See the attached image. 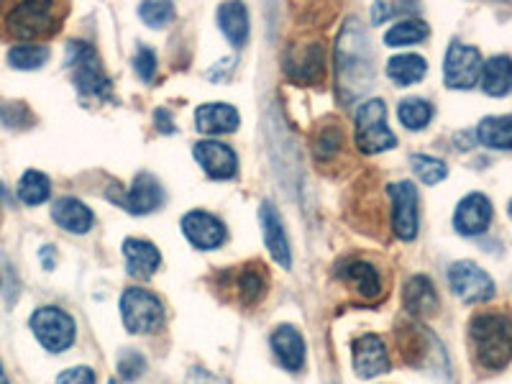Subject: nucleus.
I'll use <instances>...</instances> for the list:
<instances>
[{
	"label": "nucleus",
	"mask_w": 512,
	"mask_h": 384,
	"mask_svg": "<svg viewBox=\"0 0 512 384\" xmlns=\"http://www.w3.org/2000/svg\"><path fill=\"white\" fill-rule=\"evenodd\" d=\"M336 64H338V90L344 100L359 98L372 88L374 77V57L372 44H369L367 31L361 29L356 18H349L346 26L338 34L336 44Z\"/></svg>",
	"instance_id": "f257e3e1"
},
{
	"label": "nucleus",
	"mask_w": 512,
	"mask_h": 384,
	"mask_svg": "<svg viewBox=\"0 0 512 384\" xmlns=\"http://www.w3.org/2000/svg\"><path fill=\"white\" fill-rule=\"evenodd\" d=\"M469 341L479 367L497 372L512 359V313H479L469 323Z\"/></svg>",
	"instance_id": "f03ea898"
},
{
	"label": "nucleus",
	"mask_w": 512,
	"mask_h": 384,
	"mask_svg": "<svg viewBox=\"0 0 512 384\" xmlns=\"http://www.w3.org/2000/svg\"><path fill=\"white\" fill-rule=\"evenodd\" d=\"M67 8L57 6V3H13V6L0 8V29L3 36L21 44H29L36 39H47V36L57 34L62 26V18Z\"/></svg>",
	"instance_id": "7ed1b4c3"
},
{
	"label": "nucleus",
	"mask_w": 512,
	"mask_h": 384,
	"mask_svg": "<svg viewBox=\"0 0 512 384\" xmlns=\"http://www.w3.org/2000/svg\"><path fill=\"white\" fill-rule=\"evenodd\" d=\"M67 67L72 72V82L82 95L95 100H111V80L105 75L98 52L85 41H70L67 44Z\"/></svg>",
	"instance_id": "20e7f679"
},
{
	"label": "nucleus",
	"mask_w": 512,
	"mask_h": 384,
	"mask_svg": "<svg viewBox=\"0 0 512 384\" xmlns=\"http://www.w3.org/2000/svg\"><path fill=\"white\" fill-rule=\"evenodd\" d=\"M397 144L395 134L387 126V105L382 100H367L356 111V146L361 154L387 152Z\"/></svg>",
	"instance_id": "39448f33"
},
{
	"label": "nucleus",
	"mask_w": 512,
	"mask_h": 384,
	"mask_svg": "<svg viewBox=\"0 0 512 384\" xmlns=\"http://www.w3.org/2000/svg\"><path fill=\"white\" fill-rule=\"evenodd\" d=\"M123 326L131 333H157L164 326V305L144 287H128L121 297Z\"/></svg>",
	"instance_id": "423d86ee"
},
{
	"label": "nucleus",
	"mask_w": 512,
	"mask_h": 384,
	"mask_svg": "<svg viewBox=\"0 0 512 384\" xmlns=\"http://www.w3.org/2000/svg\"><path fill=\"white\" fill-rule=\"evenodd\" d=\"M29 326L34 331V336L39 338V344L47 351H52V354H62V351H67L75 344V318L70 313H64L62 308L47 305V308L34 310Z\"/></svg>",
	"instance_id": "0eeeda50"
},
{
	"label": "nucleus",
	"mask_w": 512,
	"mask_h": 384,
	"mask_svg": "<svg viewBox=\"0 0 512 384\" xmlns=\"http://www.w3.org/2000/svg\"><path fill=\"white\" fill-rule=\"evenodd\" d=\"M482 54L479 49L466 47L454 41L446 52V62H443V77L451 90H469L474 88L482 77Z\"/></svg>",
	"instance_id": "6e6552de"
},
{
	"label": "nucleus",
	"mask_w": 512,
	"mask_h": 384,
	"mask_svg": "<svg viewBox=\"0 0 512 384\" xmlns=\"http://www.w3.org/2000/svg\"><path fill=\"white\" fill-rule=\"evenodd\" d=\"M451 290L464 303H487L495 297V282L474 262H456L448 269Z\"/></svg>",
	"instance_id": "1a4fd4ad"
},
{
	"label": "nucleus",
	"mask_w": 512,
	"mask_h": 384,
	"mask_svg": "<svg viewBox=\"0 0 512 384\" xmlns=\"http://www.w3.org/2000/svg\"><path fill=\"white\" fill-rule=\"evenodd\" d=\"M392 200V228L402 241H413L418 236V190L413 182H395L390 185Z\"/></svg>",
	"instance_id": "9d476101"
},
{
	"label": "nucleus",
	"mask_w": 512,
	"mask_h": 384,
	"mask_svg": "<svg viewBox=\"0 0 512 384\" xmlns=\"http://www.w3.org/2000/svg\"><path fill=\"white\" fill-rule=\"evenodd\" d=\"M285 70L297 82H308V85L323 82V75H326V49H323V41H308V44L292 47L287 52Z\"/></svg>",
	"instance_id": "9b49d317"
},
{
	"label": "nucleus",
	"mask_w": 512,
	"mask_h": 384,
	"mask_svg": "<svg viewBox=\"0 0 512 384\" xmlns=\"http://www.w3.org/2000/svg\"><path fill=\"white\" fill-rule=\"evenodd\" d=\"M111 200L126 208L128 213H134V216H146V213L162 208L164 190L157 177L139 175L134 185L128 187V192H111Z\"/></svg>",
	"instance_id": "f8f14e48"
},
{
	"label": "nucleus",
	"mask_w": 512,
	"mask_h": 384,
	"mask_svg": "<svg viewBox=\"0 0 512 384\" xmlns=\"http://www.w3.org/2000/svg\"><path fill=\"white\" fill-rule=\"evenodd\" d=\"M192 154L205 169V175L213 180H231L239 172V157L231 146L221 144V141H198L192 146Z\"/></svg>",
	"instance_id": "ddd939ff"
},
{
	"label": "nucleus",
	"mask_w": 512,
	"mask_h": 384,
	"mask_svg": "<svg viewBox=\"0 0 512 384\" xmlns=\"http://www.w3.org/2000/svg\"><path fill=\"white\" fill-rule=\"evenodd\" d=\"M392 367L390 351L374 333H364L354 341V369L361 379H372L387 374Z\"/></svg>",
	"instance_id": "4468645a"
},
{
	"label": "nucleus",
	"mask_w": 512,
	"mask_h": 384,
	"mask_svg": "<svg viewBox=\"0 0 512 384\" xmlns=\"http://www.w3.org/2000/svg\"><path fill=\"white\" fill-rule=\"evenodd\" d=\"M182 233L200 251H213L226 241V226H223V221H218L216 216H210L205 210H190L182 218Z\"/></svg>",
	"instance_id": "2eb2a0df"
},
{
	"label": "nucleus",
	"mask_w": 512,
	"mask_h": 384,
	"mask_svg": "<svg viewBox=\"0 0 512 384\" xmlns=\"http://www.w3.org/2000/svg\"><path fill=\"white\" fill-rule=\"evenodd\" d=\"M489 223H492V203H489V198H484L482 192L466 195L454 213L456 231L464 233V236H479V233L487 231Z\"/></svg>",
	"instance_id": "dca6fc26"
},
{
	"label": "nucleus",
	"mask_w": 512,
	"mask_h": 384,
	"mask_svg": "<svg viewBox=\"0 0 512 384\" xmlns=\"http://www.w3.org/2000/svg\"><path fill=\"white\" fill-rule=\"evenodd\" d=\"M338 277L341 282L351 287L356 295H361L364 300H377L382 295V280H379V272L374 264L364 262V259H351L338 267Z\"/></svg>",
	"instance_id": "f3484780"
},
{
	"label": "nucleus",
	"mask_w": 512,
	"mask_h": 384,
	"mask_svg": "<svg viewBox=\"0 0 512 384\" xmlns=\"http://www.w3.org/2000/svg\"><path fill=\"white\" fill-rule=\"evenodd\" d=\"M272 351L287 372H300L305 367V338L295 326L274 328Z\"/></svg>",
	"instance_id": "a211bd4d"
},
{
	"label": "nucleus",
	"mask_w": 512,
	"mask_h": 384,
	"mask_svg": "<svg viewBox=\"0 0 512 384\" xmlns=\"http://www.w3.org/2000/svg\"><path fill=\"white\" fill-rule=\"evenodd\" d=\"M259 223H262L264 244H267L269 254L274 256V262L280 264V267L290 269L292 264L290 244H287L285 228H282V221L280 216H277V210H274L272 203H262V208H259Z\"/></svg>",
	"instance_id": "6ab92c4d"
},
{
	"label": "nucleus",
	"mask_w": 512,
	"mask_h": 384,
	"mask_svg": "<svg viewBox=\"0 0 512 384\" xmlns=\"http://www.w3.org/2000/svg\"><path fill=\"white\" fill-rule=\"evenodd\" d=\"M241 123L239 111L228 103H205L195 111V128L208 136L231 134Z\"/></svg>",
	"instance_id": "aec40b11"
},
{
	"label": "nucleus",
	"mask_w": 512,
	"mask_h": 384,
	"mask_svg": "<svg viewBox=\"0 0 512 384\" xmlns=\"http://www.w3.org/2000/svg\"><path fill=\"white\" fill-rule=\"evenodd\" d=\"M123 256H126L128 274L136 280H149L162 264V254H159L157 246L144 239L123 241Z\"/></svg>",
	"instance_id": "412c9836"
},
{
	"label": "nucleus",
	"mask_w": 512,
	"mask_h": 384,
	"mask_svg": "<svg viewBox=\"0 0 512 384\" xmlns=\"http://www.w3.org/2000/svg\"><path fill=\"white\" fill-rule=\"evenodd\" d=\"M52 218L59 228L70 233H88L95 223L93 210L77 198H59L52 205Z\"/></svg>",
	"instance_id": "4be33fe9"
},
{
	"label": "nucleus",
	"mask_w": 512,
	"mask_h": 384,
	"mask_svg": "<svg viewBox=\"0 0 512 384\" xmlns=\"http://www.w3.org/2000/svg\"><path fill=\"white\" fill-rule=\"evenodd\" d=\"M402 305L408 310L410 315H418V318H428L438 310V295H436V287L428 277L418 274L413 280L405 285L402 290Z\"/></svg>",
	"instance_id": "5701e85b"
},
{
	"label": "nucleus",
	"mask_w": 512,
	"mask_h": 384,
	"mask_svg": "<svg viewBox=\"0 0 512 384\" xmlns=\"http://www.w3.org/2000/svg\"><path fill=\"white\" fill-rule=\"evenodd\" d=\"M233 287H236V295H239V300L244 305L262 303L264 295H267V287H269L267 267H264L262 262L246 264V267L236 274V282H233Z\"/></svg>",
	"instance_id": "b1692460"
},
{
	"label": "nucleus",
	"mask_w": 512,
	"mask_h": 384,
	"mask_svg": "<svg viewBox=\"0 0 512 384\" xmlns=\"http://www.w3.org/2000/svg\"><path fill=\"white\" fill-rule=\"evenodd\" d=\"M482 90L492 98H502L512 90V59L500 54V57H492L489 62H484L482 67Z\"/></svg>",
	"instance_id": "393cba45"
},
{
	"label": "nucleus",
	"mask_w": 512,
	"mask_h": 384,
	"mask_svg": "<svg viewBox=\"0 0 512 384\" xmlns=\"http://www.w3.org/2000/svg\"><path fill=\"white\" fill-rule=\"evenodd\" d=\"M218 26L233 47H244L249 39V11L241 3H223L218 8Z\"/></svg>",
	"instance_id": "a878e982"
},
{
	"label": "nucleus",
	"mask_w": 512,
	"mask_h": 384,
	"mask_svg": "<svg viewBox=\"0 0 512 384\" xmlns=\"http://www.w3.org/2000/svg\"><path fill=\"white\" fill-rule=\"evenodd\" d=\"M428 72V62L418 54H397L387 62V77L392 82H397L400 88H408V85H415L420 82Z\"/></svg>",
	"instance_id": "bb28decb"
},
{
	"label": "nucleus",
	"mask_w": 512,
	"mask_h": 384,
	"mask_svg": "<svg viewBox=\"0 0 512 384\" xmlns=\"http://www.w3.org/2000/svg\"><path fill=\"white\" fill-rule=\"evenodd\" d=\"M477 139L489 149H500V152L512 149V116L484 118L477 126Z\"/></svg>",
	"instance_id": "cd10ccee"
},
{
	"label": "nucleus",
	"mask_w": 512,
	"mask_h": 384,
	"mask_svg": "<svg viewBox=\"0 0 512 384\" xmlns=\"http://www.w3.org/2000/svg\"><path fill=\"white\" fill-rule=\"evenodd\" d=\"M431 29L418 21V18H405L400 24L392 26L387 34H384V44L387 47H413V44H420L423 39H428Z\"/></svg>",
	"instance_id": "c85d7f7f"
},
{
	"label": "nucleus",
	"mask_w": 512,
	"mask_h": 384,
	"mask_svg": "<svg viewBox=\"0 0 512 384\" xmlns=\"http://www.w3.org/2000/svg\"><path fill=\"white\" fill-rule=\"evenodd\" d=\"M16 192L21 203L41 205L44 200H49V195H52V182H49L47 175H41L36 169H29V172L21 177V182H18Z\"/></svg>",
	"instance_id": "c756f323"
},
{
	"label": "nucleus",
	"mask_w": 512,
	"mask_h": 384,
	"mask_svg": "<svg viewBox=\"0 0 512 384\" xmlns=\"http://www.w3.org/2000/svg\"><path fill=\"white\" fill-rule=\"evenodd\" d=\"M397 116H400V123L410 131H420L431 123L433 118V105L423 98H408L402 100L400 108H397Z\"/></svg>",
	"instance_id": "7c9ffc66"
},
{
	"label": "nucleus",
	"mask_w": 512,
	"mask_h": 384,
	"mask_svg": "<svg viewBox=\"0 0 512 384\" xmlns=\"http://www.w3.org/2000/svg\"><path fill=\"white\" fill-rule=\"evenodd\" d=\"M49 49L44 44H16L8 52V62L16 70H39L41 64H47Z\"/></svg>",
	"instance_id": "2f4dec72"
},
{
	"label": "nucleus",
	"mask_w": 512,
	"mask_h": 384,
	"mask_svg": "<svg viewBox=\"0 0 512 384\" xmlns=\"http://www.w3.org/2000/svg\"><path fill=\"white\" fill-rule=\"evenodd\" d=\"M410 164H413V172L418 175V180L423 182V185H438V182L446 180L448 175L446 164H443L441 159L425 157V154H415V157L410 159Z\"/></svg>",
	"instance_id": "473e14b6"
},
{
	"label": "nucleus",
	"mask_w": 512,
	"mask_h": 384,
	"mask_svg": "<svg viewBox=\"0 0 512 384\" xmlns=\"http://www.w3.org/2000/svg\"><path fill=\"white\" fill-rule=\"evenodd\" d=\"M139 16L146 26H152V29H164L175 21V6L162 0V3H144L139 8Z\"/></svg>",
	"instance_id": "72a5a7b5"
},
{
	"label": "nucleus",
	"mask_w": 512,
	"mask_h": 384,
	"mask_svg": "<svg viewBox=\"0 0 512 384\" xmlns=\"http://www.w3.org/2000/svg\"><path fill=\"white\" fill-rule=\"evenodd\" d=\"M34 121L24 103H0V123L11 128H29Z\"/></svg>",
	"instance_id": "f704fd0d"
},
{
	"label": "nucleus",
	"mask_w": 512,
	"mask_h": 384,
	"mask_svg": "<svg viewBox=\"0 0 512 384\" xmlns=\"http://www.w3.org/2000/svg\"><path fill=\"white\" fill-rule=\"evenodd\" d=\"M341 146H344V134H341L336 126H328L320 131L318 141H315V154H318V159H328L333 157Z\"/></svg>",
	"instance_id": "c9c22d12"
},
{
	"label": "nucleus",
	"mask_w": 512,
	"mask_h": 384,
	"mask_svg": "<svg viewBox=\"0 0 512 384\" xmlns=\"http://www.w3.org/2000/svg\"><path fill=\"white\" fill-rule=\"evenodd\" d=\"M118 372H121V377L126 379V382H134V379H139L141 374L146 372L144 356L136 354V351H123L121 359H118Z\"/></svg>",
	"instance_id": "e433bc0d"
},
{
	"label": "nucleus",
	"mask_w": 512,
	"mask_h": 384,
	"mask_svg": "<svg viewBox=\"0 0 512 384\" xmlns=\"http://www.w3.org/2000/svg\"><path fill=\"white\" fill-rule=\"evenodd\" d=\"M134 70L141 80L152 82L154 75H157V54L149 47H139V52L134 57Z\"/></svg>",
	"instance_id": "4c0bfd02"
},
{
	"label": "nucleus",
	"mask_w": 512,
	"mask_h": 384,
	"mask_svg": "<svg viewBox=\"0 0 512 384\" xmlns=\"http://www.w3.org/2000/svg\"><path fill=\"white\" fill-rule=\"evenodd\" d=\"M57 384H95V372L90 367L64 369L57 377Z\"/></svg>",
	"instance_id": "58836bf2"
},
{
	"label": "nucleus",
	"mask_w": 512,
	"mask_h": 384,
	"mask_svg": "<svg viewBox=\"0 0 512 384\" xmlns=\"http://www.w3.org/2000/svg\"><path fill=\"white\" fill-rule=\"evenodd\" d=\"M415 11H418V6H392V3H374L372 18H374V24H384V21L395 16V13H415Z\"/></svg>",
	"instance_id": "ea45409f"
},
{
	"label": "nucleus",
	"mask_w": 512,
	"mask_h": 384,
	"mask_svg": "<svg viewBox=\"0 0 512 384\" xmlns=\"http://www.w3.org/2000/svg\"><path fill=\"white\" fill-rule=\"evenodd\" d=\"M157 123H159V128H162L164 134H172V131H175V128H172V118H169V113L167 111H157Z\"/></svg>",
	"instance_id": "a19ab883"
},
{
	"label": "nucleus",
	"mask_w": 512,
	"mask_h": 384,
	"mask_svg": "<svg viewBox=\"0 0 512 384\" xmlns=\"http://www.w3.org/2000/svg\"><path fill=\"white\" fill-rule=\"evenodd\" d=\"M41 259H44V267L54 269V262H57V254H54V246H44V251H41Z\"/></svg>",
	"instance_id": "79ce46f5"
},
{
	"label": "nucleus",
	"mask_w": 512,
	"mask_h": 384,
	"mask_svg": "<svg viewBox=\"0 0 512 384\" xmlns=\"http://www.w3.org/2000/svg\"><path fill=\"white\" fill-rule=\"evenodd\" d=\"M0 384H11V382H8L6 372H3V367H0Z\"/></svg>",
	"instance_id": "37998d69"
},
{
	"label": "nucleus",
	"mask_w": 512,
	"mask_h": 384,
	"mask_svg": "<svg viewBox=\"0 0 512 384\" xmlns=\"http://www.w3.org/2000/svg\"><path fill=\"white\" fill-rule=\"evenodd\" d=\"M510 216H512V200H510Z\"/></svg>",
	"instance_id": "c03bdc74"
},
{
	"label": "nucleus",
	"mask_w": 512,
	"mask_h": 384,
	"mask_svg": "<svg viewBox=\"0 0 512 384\" xmlns=\"http://www.w3.org/2000/svg\"><path fill=\"white\" fill-rule=\"evenodd\" d=\"M111 384H116V382H111Z\"/></svg>",
	"instance_id": "a18cd8bd"
}]
</instances>
